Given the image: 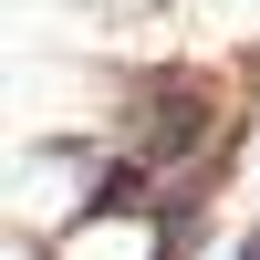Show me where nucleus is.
Returning <instances> with one entry per match:
<instances>
[{"label": "nucleus", "instance_id": "f257e3e1", "mask_svg": "<svg viewBox=\"0 0 260 260\" xmlns=\"http://www.w3.org/2000/svg\"><path fill=\"white\" fill-rule=\"evenodd\" d=\"M240 260H260V229H250V240H240Z\"/></svg>", "mask_w": 260, "mask_h": 260}]
</instances>
